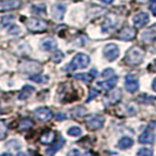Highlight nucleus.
I'll return each instance as SVG.
<instances>
[{"label": "nucleus", "mask_w": 156, "mask_h": 156, "mask_svg": "<svg viewBox=\"0 0 156 156\" xmlns=\"http://www.w3.org/2000/svg\"><path fill=\"white\" fill-rule=\"evenodd\" d=\"M88 65H89V56L83 54V53H78L72 59L67 69L75 70L79 68H86V67H88Z\"/></svg>", "instance_id": "3"}, {"label": "nucleus", "mask_w": 156, "mask_h": 156, "mask_svg": "<svg viewBox=\"0 0 156 156\" xmlns=\"http://www.w3.org/2000/svg\"><path fill=\"white\" fill-rule=\"evenodd\" d=\"M117 23V18L114 16H108L105 21L102 23V31L103 32H108L110 30H113L115 27V25Z\"/></svg>", "instance_id": "17"}, {"label": "nucleus", "mask_w": 156, "mask_h": 156, "mask_svg": "<svg viewBox=\"0 0 156 156\" xmlns=\"http://www.w3.org/2000/svg\"><path fill=\"white\" fill-rule=\"evenodd\" d=\"M65 12H66V6L62 4H55L52 7V14L55 20H62Z\"/></svg>", "instance_id": "16"}, {"label": "nucleus", "mask_w": 156, "mask_h": 156, "mask_svg": "<svg viewBox=\"0 0 156 156\" xmlns=\"http://www.w3.org/2000/svg\"><path fill=\"white\" fill-rule=\"evenodd\" d=\"M153 89L156 92V78L154 79V81H153Z\"/></svg>", "instance_id": "40"}, {"label": "nucleus", "mask_w": 156, "mask_h": 156, "mask_svg": "<svg viewBox=\"0 0 156 156\" xmlns=\"http://www.w3.org/2000/svg\"><path fill=\"white\" fill-rule=\"evenodd\" d=\"M116 83H117V76L113 75V76H110L107 80H105V81H98L96 82V87L98 88H101L103 90L109 92V90H112L115 87Z\"/></svg>", "instance_id": "10"}, {"label": "nucleus", "mask_w": 156, "mask_h": 156, "mask_svg": "<svg viewBox=\"0 0 156 156\" xmlns=\"http://www.w3.org/2000/svg\"><path fill=\"white\" fill-rule=\"evenodd\" d=\"M75 79H79V80H83L85 82H90V81H92V79H93V76L90 75V73H89V74H86V73H83V74H76V75H75Z\"/></svg>", "instance_id": "27"}, {"label": "nucleus", "mask_w": 156, "mask_h": 156, "mask_svg": "<svg viewBox=\"0 0 156 156\" xmlns=\"http://www.w3.org/2000/svg\"><path fill=\"white\" fill-rule=\"evenodd\" d=\"M149 23V16L144 12H140L133 18V23L136 27H143Z\"/></svg>", "instance_id": "14"}, {"label": "nucleus", "mask_w": 156, "mask_h": 156, "mask_svg": "<svg viewBox=\"0 0 156 156\" xmlns=\"http://www.w3.org/2000/svg\"><path fill=\"white\" fill-rule=\"evenodd\" d=\"M125 87L129 93L136 92V90L139 89V81H137V79L135 78V76H133V75H128V76L126 78Z\"/></svg>", "instance_id": "12"}, {"label": "nucleus", "mask_w": 156, "mask_h": 156, "mask_svg": "<svg viewBox=\"0 0 156 156\" xmlns=\"http://www.w3.org/2000/svg\"><path fill=\"white\" fill-rule=\"evenodd\" d=\"M63 144H65V140H63L62 137H59V142L56 143V144H54L53 147H51V148H48L46 150V154H48V155H53L54 153H56L59 149L62 147Z\"/></svg>", "instance_id": "22"}, {"label": "nucleus", "mask_w": 156, "mask_h": 156, "mask_svg": "<svg viewBox=\"0 0 156 156\" xmlns=\"http://www.w3.org/2000/svg\"><path fill=\"white\" fill-rule=\"evenodd\" d=\"M156 137V121L151 122L150 125L147 127V129L140 135L139 137V142L143 143V144H149L153 143L155 141Z\"/></svg>", "instance_id": "4"}, {"label": "nucleus", "mask_w": 156, "mask_h": 156, "mask_svg": "<svg viewBox=\"0 0 156 156\" xmlns=\"http://www.w3.org/2000/svg\"><path fill=\"white\" fill-rule=\"evenodd\" d=\"M31 80L34 81V82H38V83H44V82H47L48 76H46V75H40V73H39V74H37V75L31 76Z\"/></svg>", "instance_id": "25"}, {"label": "nucleus", "mask_w": 156, "mask_h": 156, "mask_svg": "<svg viewBox=\"0 0 156 156\" xmlns=\"http://www.w3.org/2000/svg\"><path fill=\"white\" fill-rule=\"evenodd\" d=\"M134 141L132 137H128V136H123L122 139H120L117 142V147L120 149H128L133 146Z\"/></svg>", "instance_id": "20"}, {"label": "nucleus", "mask_w": 156, "mask_h": 156, "mask_svg": "<svg viewBox=\"0 0 156 156\" xmlns=\"http://www.w3.org/2000/svg\"><path fill=\"white\" fill-rule=\"evenodd\" d=\"M68 135L70 136H79V135H81V128H79V127H72L68 129Z\"/></svg>", "instance_id": "28"}, {"label": "nucleus", "mask_w": 156, "mask_h": 156, "mask_svg": "<svg viewBox=\"0 0 156 156\" xmlns=\"http://www.w3.org/2000/svg\"><path fill=\"white\" fill-rule=\"evenodd\" d=\"M20 6V0H0V11H11Z\"/></svg>", "instance_id": "13"}, {"label": "nucleus", "mask_w": 156, "mask_h": 156, "mask_svg": "<svg viewBox=\"0 0 156 156\" xmlns=\"http://www.w3.org/2000/svg\"><path fill=\"white\" fill-rule=\"evenodd\" d=\"M55 141V133L53 130H47L40 136V142L42 144H51Z\"/></svg>", "instance_id": "18"}, {"label": "nucleus", "mask_w": 156, "mask_h": 156, "mask_svg": "<svg viewBox=\"0 0 156 156\" xmlns=\"http://www.w3.org/2000/svg\"><path fill=\"white\" fill-rule=\"evenodd\" d=\"M32 126H33V122H32L30 119H23L18 123V127H19L20 130H27V129L31 128Z\"/></svg>", "instance_id": "23"}, {"label": "nucleus", "mask_w": 156, "mask_h": 156, "mask_svg": "<svg viewBox=\"0 0 156 156\" xmlns=\"http://www.w3.org/2000/svg\"><path fill=\"white\" fill-rule=\"evenodd\" d=\"M34 115H35V117H37L39 121L45 122V121L51 120L53 114H52L51 109H48L47 107H40V108H38V109H35V112H34Z\"/></svg>", "instance_id": "11"}, {"label": "nucleus", "mask_w": 156, "mask_h": 156, "mask_svg": "<svg viewBox=\"0 0 156 156\" xmlns=\"http://www.w3.org/2000/svg\"><path fill=\"white\" fill-rule=\"evenodd\" d=\"M59 96H60L61 102H65V103L72 102L78 99L76 92L74 90V88L69 83H65V85L60 86V88H59Z\"/></svg>", "instance_id": "2"}, {"label": "nucleus", "mask_w": 156, "mask_h": 156, "mask_svg": "<svg viewBox=\"0 0 156 156\" xmlns=\"http://www.w3.org/2000/svg\"><path fill=\"white\" fill-rule=\"evenodd\" d=\"M11 27H12V28H11V30H8V32H9L11 34H18V33L20 32V28H19L18 26H14V25H12Z\"/></svg>", "instance_id": "35"}, {"label": "nucleus", "mask_w": 156, "mask_h": 156, "mask_svg": "<svg viewBox=\"0 0 156 156\" xmlns=\"http://www.w3.org/2000/svg\"><path fill=\"white\" fill-rule=\"evenodd\" d=\"M34 92V88L32 86H25L20 90V93H19V95H18V98L20 99V100H26L27 98H30L31 96V94Z\"/></svg>", "instance_id": "21"}, {"label": "nucleus", "mask_w": 156, "mask_h": 156, "mask_svg": "<svg viewBox=\"0 0 156 156\" xmlns=\"http://www.w3.org/2000/svg\"><path fill=\"white\" fill-rule=\"evenodd\" d=\"M101 2H105V4H112L114 0H100Z\"/></svg>", "instance_id": "39"}, {"label": "nucleus", "mask_w": 156, "mask_h": 156, "mask_svg": "<svg viewBox=\"0 0 156 156\" xmlns=\"http://www.w3.org/2000/svg\"><path fill=\"white\" fill-rule=\"evenodd\" d=\"M149 9L153 13V16H156V0H150V2H149Z\"/></svg>", "instance_id": "32"}, {"label": "nucleus", "mask_w": 156, "mask_h": 156, "mask_svg": "<svg viewBox=\"0 0 156 156\" xmlns=\"http://www.w3.org/2000/svg\"><path fill=\"white\" fill-rule=\"evenodd\" d=\"M113 75H114V70L110 69V68H107V69L102 73V76H103V78H110V76H113Z\"/></svg>", "instance_id": "33"}, {"label": "nucleus", "mask_w": 156, "mask_h": 156, "mask_svg": "<svg viewBox=\"0 0 156 156\" xmlns=\"http://www.w3.org/2000/svg\"><path fill=\"white\" fill-rule=\"evenodd\" d=\"M26 27L32 32H44L47 28V23L39 18H28L26 20Z\"/></svg>", "instance_id": "6"}, {"label": "nucleus", "mask_w": 156, "mask_h": 156, "mask_svg": "<svg viewBox=\"0 0 156 156\" xmlns=\"http://www.w3.org/2000/svg\"><path fill=\"white\" fill-rule=\"evenodd\" d=\"M85 123L88 127V129L96 130V129L102 128V126L105 123V119L102 116H99V115H90V116L86 117Z\"/></svg>", "instance_id": "7"}, {"label": "nucleus", "mask_w": 156, "mask_h": 156, "mask_svg": "<svg viewBox=\"0 0 156 156\" xmlns=\"http://www.w3.org/2000/svg\"><path fill=\"white\" fill-rule=\"evenodd\" d=\"M55 117H56L58 120H63V119H66V115H65V114H56Z\"/></svg>", "instance_id": "37"}, {"label": "nucleus", "mask_w": 156, "mask_h": 156, "mask_svg": "<svg viewBox=\"0 0 156 156\" xmlns=\"http://www.w3.org/2000/svg\"><path fill=\"white\" fill-rule=\"evenodd\" d=\"M141 39H142L143 42H146V44H150V42H153V41L156 39V25H154V26H153V27H150L149 30L143 32V33H142Z\"/></svg>", "instance_id": "15"}, {"label": "nucleus", "mask_w": 156, "mask_h": 156, "mask_svg": "<svg viewBox=\"0 0 156 156\" xmlns=\"http://www.w3.org/2000/svg\"><path fill=\"white\" fill-rule=\"evenodd\" d=\"M120 99H121V92H120L119 89H115V90H112V95L108 98V100H109L108 102H109V103H115V102H117Z\"/></svg>", "instance_id": "24"}, {"label": "nucleus", "mask_w": 156, "mask_h": 156, "mask_svg": "<svg viewBox=\"0 0 156 156\" xmlns=\"http://www.w3.org/2000/svg\"><path fill=\"white\" fill-rule=\"evenodd\" d=\"M135 37H136V31H135V28L130 27V26L123 27L121 31L119 32V34H117V39L125 40V41L133 40Z\"/></svg>", "instance_id": "9"}, {"label": "nucleus", "mask_w": 156, "mask_h": 156, "mask_svg": "<svg viewBox=\"0 0 156 156\" xmlns=\"http://www.w3.org/2000/svg\"><path fill=\"white\" fill-rule=\"evenodd\" d=\"M137 155L139 156H151L153 155V150L149 148H141L137 150Z\"/></svg>", "instance_id": "29"}, {"label": "nucleus", "mask_w": 156, "mask_h": 156, "mask_svg": "<svg viewBox=\"0 0 156 156\" xmlns=\"http://www.w3.org/2000/svg\"><path fill=\"white\" fill-rule=\"evenodd\" d=\"M63 59V53L62 52H60V51H56V52H54V54H53V56H52V60L53 61H55V62H60L61 60Z\"/></svg>", "instance_id": "31"}, {"label": "nucleus", "mask_w": 156, "mask_h": 156, "mask_svg": "<svg viewBox=\"0 0 156 156\" xmlns=\"http://www.w3.org/2000/svg\"><path fill=\"white\" fill-rule=\"evenodd\" d=\"M96 74H98V73H96V69H92V70H90V75H92L93 78H95V76H96Z\"/></svg>", "instance_id": "38"}, {"label": "nucleus", "mask_w": 156, "mask_h": 156, "mask_svg": "<svg viewBox=\"0 0 156 156\" xmlns=\"http://www.w3.org/2000/svg\"><path fill=\"white\" fill-rule=\"evenodd\" d=\"M19 70L21 73H26V74H39L42 70V66L37 61H23L19 65Z\"/></svg>", "instance_id": "5"}, {"label": "nucleus", "mask_w": 156, "mask_h": 156, "mask_svg": "<svg viewBox=\"0 0 156 156\" xmlns=\"http://www.w3.org/2000/svg\"><path fill=\"white\" fill-rule=\"evenodd\" d=\"M148 69L150 70V72H153V73H154V72H156V60H154V61H153V63H151L150 66H148Z\"/></svg>", "instance_id": "36"}, {"label": "nucleus", "mask_w": 156, "mask_h": 156, "mask_svg": "<svg viewBox=\"0 0 156 156\" xmlns=\"http://www.w3.org/2000/svg\"><path fill=\"white\" fill-rule=\"evenodd\" d=\"M7 134V125L5 121L0 120V140H2Z\"/></svg>", "instance_id": "26"}, {"label": "nucleus", "mask_w": 156, "mask_h": 156, "mask_svg": "<svg viewBox=\"0 0 156 156\" xmlns=\"http://www.w3.org/2000/svg\"><path fill=\"white\" fill-rule=\"evenodd\" d=\"M41 48L44 49V51H53L56 48V41L54 39H52V38H48V39H45L41 41Z\"/></svg>", "instance_id": "19"}, {"label": "nucleus", "mask_w": 156, "mask_h": 156, "mask_svg": "<svg viewBox=\"0 0 156 156\" xmlns=\"http://www.w3.org/2000/svg\"><path fill=\"white\" fill-rule=\"evenodd\" d=\"M98 90H95V89H90V93H89V96H88V98H87V100L86 101L88 102V101H90V100H92V98H95V96H98Z\"/></svg>", "instance_id": "34"}, {"label": "nucleus", "mask_w": 156, "mask_h": 156, "mask_svg": "<svg viewBox=\"0 0 156 156\" xmlns=\"http://www.w3.org/2000/svg\"><path fill=\"white\" fill-rule=\"evenodd\" d=\"M119 54H120V49L115 44H108L103 48V56L108 61H114L115 59H117Z\"/></svg>", "instance_id": "8"}, {"label": "nucleus", "mask_w": 156, "mask_h": 156, "mask_svg": "<svg viewBox=\"0 0 156 156\" xmlns=\"http://www.w3.org/2000/svg\"><path fill=\"white\" fill-rule=\"evenodd\" d=\"M32 12L33 13H37V14H44L46 12V8L44 5H39V6H33L32 7Z\"/></svg>", "instance_id": "30"}, {"label": "nucleus", "mask_w": 156, "mask_h": 156, "mask_svg": "<svg viewBox=\"0 0 156 156\" xmlns=\"http://www.w3.org/2000/svg\"><path fill=\"white\" fill-rule=\"evenodd\" d=\"M143 58H144L143 49L137 46H134L130 49H128V52L126 53L125 62L129 66H137L142 62Z\"/></svg>", "instance_id": "1"}]
</instances>
